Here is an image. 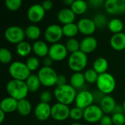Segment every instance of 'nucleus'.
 Segmentation results:
<instances>
[{
	"label": "nucleus",
	"mask_w": 125,
	"mask_h": 125,
	"mask_svg": "<svg viewBox=\"0 0 125 125\" xmlns=\"http://www.w3.org/2000/svg\"><path fill=\"white\" fill-rule=\"evenodd\" d=\"M94 102V99L93 93L88 90H82L79 92L77 94L75 100L76 107H78L83 110L93 105Z\"/></svg>",
	"instance_id": "12"
},
{
	"label": "nucleus",
	"mask_w": 125,
	"mask_h": 125,
	"mask_svg": "<svg viewBox=\"0 0 125 125\" xmlns=\"http://www.w3.org/2000/svg\"><path fill=\"white\" fill-rule=\"evenodd\" d=\"M70 109L68 105L57 103L51 108V117L56 121H64L70 117Z\"/></svg>",
	"instance_id": "11"
},
{
	"label": "nucleus",
	"mask_w": 125,
	"mask_h": 125,
	"mask_svg": "<svg viewBox=\"0 0 125 125\" xmlns=\"http://www.w3.org/2000/svg\"><path fill=\"white\" fill-rule=\"evenodd\" d=\"M108 68V62L104 57H98L93 62V69L99 74L107 73Z\"/></svg>",
	"instance_id": "23"
},
{
	"label": "nucleus",
	"mask_w": 125,
	"mask_h": 125,
	"mask_svg": "<svg viewBox=\"0 0 125 125\" xmlns=\"http://www.w3.org/2000/svg\"><path fill=\"white\" fill-rule=\"evenodd\" d=\"M18 101L11 97L4 98L0 103V110L5 114H10L17 111Z\"/></svg>",
	"instance_id": "20"
},
{
	"label": "nucleus",
	"mask_w": 125,
	"mask_h": 125,
	"mask_svg": "<svg viewBox=\"0 0 125 125\" xmlns=\"http://www.w3.org/2000/svg\"><path fill=\"white\" fill-rule=\"evenodd\" d=\"M88 5L89 4L83 0H76L74 1L70 8L75 15H82L86 12Z\"/></svg>",
	"instance_id": "29"
},
{
	"label": "nucleus",
	"mask_w": 125,
	"mask_h": 125,
	"mask_svg": "<svg viewBox=\"0 0 125 125\" xmlns=\"http://www.w3.org/2000/svg\"><path fill=\"white\" fill-rule=\"evenodd\" d=\"M12 60V54L10 50L5 48H1L0 49V62L2 64H10Z\"/></svg>",
	"instance_id": "34"
},
{
	"label": "nucleus",
	"mask_w": 125,
	"mask_h": 125,
	"mask_svg": "<svg viewBox=\"0 0 125 125\" xmlns=\"http://www.w3.org/2000/svg\"><path fill=\"white\" fill-rule=\"evenodd\" d=\"M123 108H124V111H125V101H124V103H123Z\"/></svg>",
	"instance_id": "51"
},
{
	"label": "nucleus",
	"mask_w": 125,
	"mask_h": 125,
	"mask_svg": "<svg viewBox=\"0 0 125 125\" xmlns=\"http://www.w3.org/2000/svg\"><path fill=\"white\" fill-rule=\"evenodd\" d=\"M125 114V111H124V108L122 105H119L117 104L113 111V114Z\"/></svg>",
	"instance_id": "47"
},
{
	"label": "nucleus",
	"mask_w": 125,
	"mask_h": 125,
	"mask_svg": "<svg viewBox=\"0 0 125 125\" xmlns=\"http://www.w3.org/2000/svg\"><path fill=\"white\" fill-rule=\"evenodd\" d=\"M26 37L31 40H35L38 39L41 35V30L39 26L34 24L29 25L25 29Z\"/></svg>",
	"instance_id": "28"
},
{
	"label": "nucleus",
	"mask_w": 125,
	"mask_h": 125,
	"mask_svg": "<svg viewBox=\"0 0 125 125\" xmlns=\"http://www.w3.org/2000/svg\"><path fill=\"white\" fill-rule=\"evenodd\" d=\"M104 6L109 14L122 15L125 13V0H107L105 1Z\"/></svg>",
	"instance_id": "13"
},
{
	"label": "nucleus",
	"mask_w": 125,
	"mask_h": 125,
	"mask_svg": "<svg viewBox=\"0 0 125 125\" xmlns=\"http://www.w3.org/2000/svg\"><path fill=\"white\" fill-rule=\"evenodd\" d=\"M92 20L94 22L97 29L98 28L100 29H105L106 26H108V23H109V21H108L107 16L102 13H98V14L95 15Z\"/></svg>",
	"instance_id": "32"
},
{
	"label": "nucleus",
	"mask_w": 125,
	"mask_h": 125,
	"mask_svg": "<svg viewBox=\"0 0 125 125\" xmlns=\"http://www.w3.org/2000/svg\"><path fill=\"white\" fill-rule=\"evenodd\" d=\"M97 40L92 36H86L80 42V51L86 55L94 52L97 47Z\"/></svg>",
	"instance_id": "17"
},
{
	"label": "nucleus",
	"mask_w": 125,
	"mask_h": 125,
	"mask_svg": "<svg viewBox=\"0 0 125 125\" xmlns=\"http://www.w3.org/2000/svg\"><path fill=\"white\" fill-rule=\"evenodd\" d=\"M111 117L114 125H124L125 124V114H115Z\"/></svg>",
	"instance_id": "39"
},
{
	"label": "nucleus",
	"mask_w": 125,
	"mask_h": 125,
	"mask_svg": "<svg viewBox=\"0 0 125 125\" xmlns=\"http://www.w3.org/2000/svg\"><path fill=\"white\" fill-rule=\"evenodd\" d=\"M22 4L21 0H6L5 5L7 8L10 11L18 10Z\"/></svg>",
	"instance_id": "38"
},
{
	"label": "nucleus",
	"mask_w": 125,
	"mask_h": 125,
	"mask_svg": "<svg viewBox=\"0 0 125 125\" xmlns=\"http://www.w3.org/2000/svg\"><path fill=\"white\" fill-rule=\"evenodd\" d=\"M37 76L40 81L41 84L45 86L51 87L56 85L58 74L52 67H42L39 69Z\"/></svg>",
	"instance_id": "6"
},
{
	"label": "nucleus",
	"mask_w": 125,
	"mask_h": 125,
	"mask_svg": "<svg viewBox=\"0 0 125 125\" xmlns=\"http://www.w3.org/2000/svg\"><path fill=\"white\" fill-rule=\"evenodd\" d=\"M68 66L75 73L83 70L88 63L87 55L81 51L70 53L68 58Z\"/></svg>",
	"instance_id": "5"
},
{
	"label": "nucleus",
	"mask_w": 125,
	"mask_h": 125,
	"mask_svg": "<svg viewBox=\"0 0 125 125\" xmlns=\"http://www.w3.org/2000/svg\"><path fill=\"white\" fill-rule=\"evenodd\" d=\"M86 82L84 74L81 72L74 73L72 76L70 77V85L75 89H81L84 86V83Z\"/></svg>",
	"instance_id": "24"
},
{
	"label": "nucleus",
	"mask_w": 125,
	"mask_h": 125,
	"mask_svg": "<svg viewBox=\"0 0 125 125\" xmlns=\"http://www.w3.org/2000/svg\"><path fill=\"white\" fill-rule=\"evenodd\" d=\"M70 117L75 121L81 120L82 118H83V110L78 107H74L71 108Z\"/></svg>",
	"instance_id": "37"
},
{
	"label": "nucleus",
	"mask_w": 125,
	"mask_h": 125,
	"mask_svg": "<svg viewBox=\"0 0 125 125\" xmlns=\"http://www.w3.org/2000/svg\"><path fill=\"white\" fill-rule=\"evenodd\" d=\"M5 114H6L3 111L0 110V123H2L4 122V120L5 119Z\"/></svg>",
	"instance_id": "48"
},
{
	"label": "nucleus",
	"mask_w": 125,
	"mask_h": 125,
	"mask_svg": "<svg viewBox=\"0 0 125 125\" xmlns=\"http://www.w3.org/2000/svg\"><path fill=\"white\" fill-rule=\"evenodd\" d=\"M100 125H113V120L112 117L108 115H104L101 120L100 121Z\"/></svg>",
	"instance_id": "42"
},
{
	"label": "nucleus",
	"mask_w": 125,
	"mask_h": 125,
	"mask_svg": "<svg viewBox=\"0 0 125 125\" xmlns=\"http://www.w3.org/2000/svg\"><path fill=\"white\" fill-rule=\"evenodd\" d=\"M51 106L49 103L40 102L34 109V116L40 121H45L51 116Z\"/></svg>",
	"instance_id": "16"
},
{
	"label": "nucleus",
	"mask_w": 125,
	"mask_h": 125,
	"mask_svg": "<svg viewBox=\"0 0 125 125\" xmlns=\"http://www.w3.org/2000/svg\"><path fill=\"white\" fill-rule=\"evenodd\" d=\"M116 103L115 99L111 95H105L104 98L100 103V107L101 108L102 111L105 114H113V111L116 105Z\"/></svg>",
	"instance_id": "21"
},
{
	"label": "nucleus",
	"mask_w": 125,
	"mask_h": 125,
	"mask_svg": "<svg viewBox=\"0 0 125 125\" xmlns=\"http://www.w3.org/2000/svg\"><path fill=\"white\" fill-rule=\"evenodd\" d=\"M108 28L114 34H117L122 32L124 29V23L119 18H113L111 19L108 25Z\"/></svg>",
	"instance_id": "30"
},
{
	"label": "nucleus",
	"mask_w": 125,
	"mask_h": 125,
	"mask_svg": "<svg viewBox=\"0 0 125 125\" xmlns=\"http://www.w3.org/2000/svg\"><path fill=\"white\" fill-rule=\"evenodd\" d=\"M6 89L10 97L17 100L18 101L26 99L28 95L29 89L25 81L12 79L8 81Z\"/></svg>",
	"instance_id": "2"
},
{
	"label": "nucleus",
	"mask_w": 125,
	"mask_h": 125,
	"mask_svg": "<svg viewBox=\"0 0 125 125\" xmlns=\"http://www.w3.org/2000/svg\"><path fill=\"white\" fill-rule=\"evenodd\" d=\"M17 111L19 114L26 116L30 114L31 111V104L27 99H23L18 101Z\"/></svg>",
	"instance_id": "26"
},
{
	"label": "nucleus",
	"mask_w": 125,
	"mask_h": 125,
	"mask_svg": "<svg viewBox=\"0 0 125 125\" xmlns=\"http://www.w3.org/2000/svg\"><path fill=\"white\" fill-rule=\"evenodd\" d=\"M96 85L99 91L105 95H108L114 91L116 86V82L113 75L109 73H105L99 75Z\"/></svg>",
	"instance_id": "3"
},
{
	"label": "nucleus",
	"mask_w": 125,
	"mask_h": 125,
	"mask_svg": "<svg viewBox=\"0 0 125 125\" xmlns=\"http://www.w3.org/2000/svg\"><path fill=\"white\" fill-rule=\"evenodd\" d=\"M45 15V10L42 7V4H34L29 7L27 10V18L33 23L41 21Z\"/></svg>",
	"instance_id": "14"
},
{
	"label": "nucleus",
	"mask_w": 125,
	"mask_h": 125,
	"mask_svg": "<svg viewBox=\"0 0 125 125\" xmlns=\"http://www.w3.org/2000/svg\"><path fill=\"white\" fill-rule=\"evenodd\" d=\"M53 60L48 56L46 57H45L42 60V64L43 67H51V65L53 64Z\"/></svg>",
	"instance_id": "46"
},
{
	"label": "nucleus",
	"mask_w": 125,
	"mask_h": 125,
	"mask_svg": "<svg viewBox=\"0 0 125 125\" xmlns=\"http://www.w3.org/2000/svg\"><path fill=\"white\" fill-rule=\"evenodd\" d=\"M110 45L111 48L116 51L125 50V33L120 32L114 34L110 39Z\"/></svg>",
	"instance_id": "19"
},
{
	"label": "nucleus",
	"mask_w": 125,
	"mask_h": 125,
	"mask_svg": "<svg viewBox=\"0 0 125 125\" xmlns=\"http://www.w3.org/2000/svg\"><path fill=\"white\" fill-rule=\"evenodd\" d=\"M54 97L58 103L69 105L75 100L77 95L76 89L70 84H65L63 86H56L54 89Z\"/></svg>",
	"instance_id": "1"
},
{
	"label": "nucleus",
	"mask_w": 125,
	"mask_h": 125,
	"mask_svg": "<svg viewBox=\"0 0 125 125\" xmlns=\"http://www.w3.org/2000/svg\"><path fill=\"white\" fill-rule=\"evenodd\" d=\"M77 25L79 32L87 36H91L92 34H93L97 29L96 25L93 20L87 18L80 19L78 21Z\"/></svg>",
	"instance_id": "15"
},
{
	"label": "nucleus",
	"mask_w": 125,
	"mask_h": 125,
	"mask_svg": "<svg viewBox=\"0 0 125 125\" xmlns=\"http://www.w3.org/2000/svg\"><path fill=\"white\" fill-rule=\"evenodd\" d=\"M40 102L49 103L52 100V94L50 91L48 90L43 91L40 96Z\"/></svg>",
	"instance_id": "40"
},
{
	"label": "nucleus",
	"mask_w": 125,
	"mask_h": 125,
	"mask_svg": "<svg viewBox=\"0 0 125 125\" xmlns=\"http://www.w3.org/2000/svg\"><path fill=\"white\" fill-rule=\"evenodd\" d=\"M8 70L12 79L18 81H25L31 75V71L27 67L26 63L19 61L11 63Z\"/></svg>",
	"instance_id": "4"
},
{
	"label": "nucleus",
	"mask_w": 125,
	"mask_h": 125,
	"mask_svg": "<svg viewBox=\"0 0 125 125\" xmlns=\"http://www.w3.org/2000/svg\"><path fill=\"white\" fill-rule=\"evenodd\" d=\"M70 125H81V124H80V123H73V124H71Z\"/></svg>",
	"instance_id": "50"
},
{
	"label": "nucleus",
	"mask_w": 125,
	"mask_h": 125,
	"mask_svg": "<svg viewBox=\"0 0 125 125\" xmlns=\"http://www.w3.org/2000/svg\"><path fill=\"white\" fill-rule=\"evenodd\" d=\"M67 84V78L64 75H58L56 86H63Z\"/></svg>",
	"instance_id": "45"
},
{
	"label": "nucleus",
	"mask_w": 125,
	"mask_h": 125,
	"mask_svg": "<svg viewBox=\"0 0 125 125\" xmlns=\"http://www.w3.org/2000/svg\"><path fill=\"white\" fill-rule=\"evenodd\" d=\"M62 30L64 35L69 38H74L79 32L78 25L75 23L64 25L62 26Z\"/></svg>",
	"instance_id": "31"
},
{
	"label": "nucleus",
	"mask_w": 125,
	"mask_h": 125,
	"mask_svg": "<svg viewBox=\"0 0 125 125\" xmlns=\"http://www.w3.org/2000/svg\"><path fill=\"white\" fill-rule=\"evenodd\" d=\"M88 4L94 8H97L99 7H101L103 4H105V1L103 0H90L89 1Z\"/></svg>",
	"instance_id": "43"
},
{
	"label": "nucleus",
	"mask_w": 125,
	"mask_h": 125,
	"mask_svg": "<svg viewBox=\"0 0 125 125\" xmlns=\"http://www.w3.org/2000/svg\"><path fill=\"white\" fill-rule=\"evenodd\" d=\"M32 51V45L27 41H23L17 45L16 53L21 57L29 56Z\"/></svg>",
	"instance_id": "27"
},
{
	"label": "nucleus",
	"mask_w": 125,
	"mask_h": 125,
	"mask_svg": "<svg viewBox=\"0 0 125 125\" xmlns=\"http://www.w3.org/2000/svg\"><path fill=\"white\" fill-rule=\"evenodd\" d=\"M49 48L47 43L42 40H37L32 45V51L39 57H46L48 56Z\"/></svg>",
	"instance_id": "22"
},
{
	"label": "nucleus",
	"mask_w": 125,
	"mask_h": 125,
	"mask_svg": "<svg viewBox=\"0 0 125 125\" xmlns=\"http://www.w3.org/2000/svg\"><path fill=\"white\" fill-rule=\"evenodd\" d=\"M83 74H84L86 82H87L89 83H97V81L99 77V74L93 68L86 70Z\"/></svg>",
	"instance_id": "35"
},
{
	"label": "nucleus",
	"mask_w": 125,
	"mask_h": 125,
	"mask_svg": "<svg viewBox=\"0 0 125 125\" xmlns=\"http://www.w3.org/2000/svg\"><path fill=\"white\" fill-rule=\"evenodd\" d=\"M26 64L30 71H35L40 67V60L36 56H31L27 59Z\"/></svg>",
	"instance_id": "36"
},
{
	"label": "nucleus",
	"mask_w": 125,
	"mask_h": 125,
	"mask_svg": "<svg viewBox=\"0 0 125 125\" xmlns=\"http://www.w3.org/2000/svg\"><path fill=\"white\" fill-rule=\"evenodd\" d=\"M65 46L71 53L80 51V42L75 38H70L67 40Z\"/></svg>",
	"instance_id": "33"
},
{
	"label": "nucleus",
	"mask_w": 125,
	"mask_h": 125,
	"mask_svg": "<svg viewBox=\"0 0 125 125\" xmlns=\"http://www.w3.org/2000/svg\"><path fill=\"white\" fill-rule=\"evenodd\" d=\"M93 95H94V102L100 103V102L102 101V100L104 98V97L105 96V94H103V92H101L100 91H99L98 89L94 91L93 92Z\"/></svg>",
	"instance_id": "41"
},
{
	"label": "nucleus",
	"mask_w": 125,
	"mask_h": 125,
	"mask_svg": "<svg viewBox=\"0 0 125 125\" xmlns=\"http://www.w3.org/2000/svg\"><path fill=\"white\" fill-rule=\"evenodd\" d=\"M104 113L100 105H92L83 110V119L89 123H96L101 120Z\"/></svg>",
	"instance_id": "9"
},
{
	"label": "nucleus",
	"mask_w": 125,
	"mask_h": 125,
	"mask_svg": "<svg viewBox=\"0 0 125 125\" xmlns=\"http://www.w3.org/2000/svg\"><path fill=\"white\" fill-rule=\"evenodd\" d=\"M76 15L73 12L71 8H63L60 10L57 14L59 21L64 25L74 23Z\"/></svg>",
	"instance_id": "18"
},
{
	"label": "nucleus",
	"mask_w": 125,
	"mask_h": 125,
	"mask_svg": "<svg viewBox=\"0 0 125 125\" xmlns=\"http://www.w3.org/2000/svg\"><path fill=\"white\" fill-rule=\"evenodd\" d=\"M66 5H68V6H72V4H73V2H74V0H64V1H63Z\"/></svg>",
	"instance_id": "49"
},
{
	"label": "nucleus",
	"mask_w": 125,
	"mask_h": 125,
	"mask_svg": "<svg viewBox=\"0 0 125 125\" xmlns=\"http://www.w3.org/2000/svg\"><path fill=\"white\" fill-rule=\"evenodd\" d=\"M68 53V51L65 46V45L57 42L55 44H52L49 48L48 56L53 60L56 62H60L64 60Z\"/></svg>",
	"instance_id": "10"
},
{
	"label": "nucleus",
	"mask_w": 125,
	"mask_h": 125,
	"mask_svg": "<svg viewBox=\"0 0 125 125\" xmlns=\"http://www.w3.org/2000/svg\"><path fill=\"white\" fill-rule=\"evenodd\" d=\"M64 35L62 27L58 24L49 25L44 31V37L45 40L50 43H57Z\"/></svg>",
	"instance_id": "8"
},
{
	"label": "nucleus",
	"mask_w": 125,
	"mask_h": 125,
	"mask_svg": "<svg viewBox=\"0 0 125 125\" xmlns=\"http://www.w3.org/2000/svg\"><path fill=\"white\" fill-rule=\"evenodd\" d=\"M25 82L29 89V92H37L40 89L41 85L40 81L37 75H34V74H31V75L25 81Z\"/></svg>",
	"instance_id": "25"
},
{
	"label": "nucleus",
	"mask_w": 125,
	"mask_h": 125,
	"mask_svg": "<svg viewBox=\"0 0 125 125\" xmlns=\"http://www.w3.org/2000/svg\"><path fill=\"white\" fill-rule=\"evenodd\" d=\"M42 7H43V9L45 11H48V10H51L53 8V3L50 0H46V1H44L42 3Z\"/></svg>",
	"instance_id": "44"
},
{
	"label": "nucleus",
	"mask_w": 125,
	"mask_h": 125,
	"mask_svg": "<svg viewBox=\"0 0 125 125\" xmlns=\"http://www.w3.org/2000/svg\"><path fill=\"white\" fill-rule=\"evenodd\" d=\"M25 37V30L18 26H11L4 31V37L12 44H19L24 41Z\"/></svg>",
	"instance_id": "7"
}]
</instances>
